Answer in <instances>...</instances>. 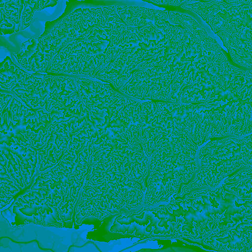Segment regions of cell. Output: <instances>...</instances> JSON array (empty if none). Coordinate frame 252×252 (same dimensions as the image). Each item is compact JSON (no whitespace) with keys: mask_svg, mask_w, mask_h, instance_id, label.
<instances>
[{"mask_svg":"<svg viewBox=\"0 0 252 252\" xmlns=\"http://www.w3.org/2000/svg\"><path fill=\"white\" fill-rule=\"evenodd\" d=\"M23 9V0H0L1 35L11 34L19 31Z\"/></svg>","mask_w":252,"mask_h":252,"instance_id":"obj_11","label":"cell"},{"mask_svg":"<svg viewBox=\"0 0 252 252\" xmlns=\"http://www.w3.org/2000/svg\"><path fill=\"white\" fill-rule=\"evenodd\" d=\"M185 0H168V4L173 6H179L181 5Z\"/></svg>","mask_w":252,"mask_h":252,"instance_id":"obj_28","label":"cell"},{"mask_svg":"<svg viewBox=\"0 0 252 252\" xmlns=\"http://www.w3.org/2000/svg\"><path fill=\"white\" fill-rule=\"evenodd\" d=\"M64 45L51 34L31 38L22 43L20 51L14 53L18 63L32 72L46 73L59 50Z\"/></svg>","mask_w":252,"mask_h":252,"instance_id":"obj_7","label":"cell"},{"mask_svg":"<svg viewBox=\"0 0 252 252\" xmlns=\"http://www.w3.org/2000/svg\"><path fill=\"white\" fill-rule=\"evenodd\" d=\"M233 61L236 63L237 64L241 65L242 66L245 67H252V63L243 61L242 60L237 59L235 58H232Z\"/></svg>","mask_w":252,"mask_h":252,"instance_id":"obj_27","label":"cell"},{"mask_svg":"<svg viewBox=\"0 0 252 252\" xmlns=\"http://www.w3.org/2000/svg\"><path fill=\"white\" fill-rule=\"evenodd\" d=\"M201 48V56L199 63H208L221 51V46L217 42L210 46H204Z\"/></svg>","mask_w":252,"mask_h":252,"instance_id":"obj_23","label":"cell"},{"mask_svg":"<svg viewBox=\"0 0 252 252\" xmlns=\"http://www.w3.org/2000/svg\"><path fill=\"white\" fill-rule=\"evenodd\" d=\"M176 222L175 237L202 240L212 232V217L195 208L184 196H171L167 203Z\"/></svg>","mask_w":252,"mask_h":252,"instance_id":"obj_6","label":"cell"},{"mask_svg":"<svg viewBox=\"0 0 252 252\" xmlns=\"http://www.w3.org/2000/svg\"><path fill=\"white\" fill-rule=\"evenodd\" d=\"M223 1L220 0H185L181 7L188 11L196 13L205 22L215 7L219 6Z\"/></svg>","mask_w":252,"mask_h":252,"instance_id":"obj_17","label":"cell"},{"mask_svg":"<svg viewBox=\"0 0 252 252\" xmlns=\"http://www.w3.org/2000/svg\"><path fill=\"white\" fill-rule=\"evenodd\" d=\"M45 111H68L80 100L75 78L46 74L44 79Z\"/></svg>","mask_w":252,"mask_h":252,"instance_id":"obj_8","label":"cell"},{"mask_svg":"<svg viewBox=\"0 0 252 252\" xmlns=\"http://www.w3.org/2000/svg\"><path fill=\"white\" fill-rule=\"evenodd\" d=\"M55 0H23L24 9L21 17V29L23 30L31 24L34 11L40 10L45 7L54 6Z\"/></svg>","mask_w":252,"mask_h":252,"instance_id":"obj_16","label":"cell"},{"mask_svg":"<svg viewBox=\"0 0 252 252\" xmlns=\"http://www.w3.org/2000/svg\"><path fill=\"white\" fill-rule=\"evenodd\" d=\"M46 73L27 72L11 90L30 108L37 110L44 108V79Z\"/></svg>","mask_w":252,"mask_h":252,"instance_id":"obj_10","label":"cell"},{"mask_svg":"<svg viewBox=\"0 0 252 252\" xmlns=\"http://www.w3.org/2000/svg\"><path fill=\"white\" fill-rule=\"evenodd\" d=\"M51 34L64 45L76 39H81L78 30L68 16L63 18L62 23L54 28Z\"/></svg>","mask_w":252,"mask_h":252,"instance_id":"obj_15","label":"cell"},{"mask_svg":"<svg viewBox=\"0 0 252 252\" xmlns=\"http://www.w3.org/2000/svg\"><path fill=\"white\" fill-rule=\"evenodd\" d=\"M4 192L3 191V194H2V192H0V201L2 202H3L5 203H6L8 200L10 199L11 197H7L6 196V195L4 193Z\"/></svg>","mask_w":252,"mask_h":252,"instance_id":"obj_29","label":"cell"},{"mask_svg":"<svg viewBox=\"0 0 252 252\" xmlns=\"http://www.w3.org/2000/svg\"><path fill=\"white\" fill-rule=\"evenodd\" d=\"M198 168L196 159H189L175 168L149 171L146 180L143 204L154 207L168 203L183 185L193 179Z\"/></svg>","mask_w":252,"mask_h":252,"instance_id":"obj_5","label":"cell"},{"mask_svg":"<svg viewBox=\"0 0 252 252\" xmlns=\"http://www.w3.org/2000/svg\"><path fill=\"white\" fill-rule=\"evenodd\" d=\"M202 243L215 250L250 252L252 250V221L238 223L220 232H212Z\"/></svg>","mask_w":252,"mask_h":252,"instance_id":"obj_9","label":"cell"},{"mask_svg":"<svg viewBox=\"0 0 252 252\" xmlns=\"http://www.w3.org/2000/svg\"><path fill=\"white\" fill-rule=\"evenodd\" d=\"M240 138L228 137L224 143L198 160L199 168L192 180L195 188L214 189L239 169L252 167V135Z\"/></svg>","mask_w":252,"mask_h":252,"instance_id":"obj_1","label":"cell"},{"mask_svg":"<svg viewBox=\"0 0 252 252\" xmlns=\"http://www.w3.org/2000/svg\"><path fill=\"white\" fill-rule=\"evenodd\" d=\"M65 202L64 205L61 203L58 208L61 213L62 217L64 218V221L71 220L74 203L69 201Z\"/></svg>","mask_w":252,"mask_h":252,"instance_id":"obj_25","label":"cell"},{"mask_svg":"<svg viewBox=\"0 0 252 252\" xmlns=\"http://www.w3.org/2000/svg\"><path fill=\"white\" fill-rule=\"evenodd\" d=\"M132 49L130 44L129 34L126 29L116 43L112 51L111 61L119 56L123 52Z\"/></svg>","mask_w":252,"mask_h":252,"instance_id":"obj_22","label":"cell"},{"mask_svg":"<svg viewBox=\"0 0 252 252\" xmlns=\"http://www.w3.org/2000/svg\"><path fill=\"white\" fill-rule=\"evenodd\" d=\"M183 196L195 208L214 219L212 232L252 221V199L240 198L221 184L214 189H193Z\"/></svg>","mask_w":252,"mask_h":252,"instance_id":"obj_2","label":"cell"},{"mask_svg":"<svg viewBox=\"0 0 252 252\" xmlns=\"http://www.w3.org/2000/svg\"><path fill=\"white\" fill-rule=\"evenodd\" d=\"M133 71L118 56L101 69L94 79L112 84L116 89L119 90L129 78Z\"/></svg>","mask_w":252,"mask_h":252,"instance_id":"obj_12","label":"cell"},{"mask_svg":"<svg viewBox=\"0 0 252 252\" xmlns=\"http://www.w3.org/2000/svg\"><path fill=\"white\" fill-rule=\"evenodd\" d=\"M12 95L10 94H0V113L4 111L7 108V105L10 101Z\"/></svg>","mask_w":252,"mask_h":252,"instance_id":"obj_26","label":"cell"},{"mask_svg":"<svg viewBox=\"0 0 252 252\" xmlns=\"http://www.w3.org/2000/svg\"><path fill=\"white\" fill-rule=\"evenodd\" d=\"M252 177L247 178L231 184H220L227 190L238 197L244 199H252Z\"/></svg>","mask_w":252,"mask_h":252,"instance_id":"obj_18","label":"cell"},{"mask_svg":"<svg viewBox=\"0 0 252 252\" xmlns=\"http://www.w3.org/2000/svg\"><path fill=\"white\" fill-rule=\"evenodd\" d=\"M171 57L167 56L164 51H161L150 59L143 62L138 66L136 69L145 70L166 64Z\"/></svg>","mask_w":252,"mask_h":252,"instance_id":"obj_21","label":"cell"},{"mask_svg":"<svg viewBox=\"0 0 252 252\" xmlns=\"http://www.w3.org/2000/svg\"><path fill=\"white\" fill-rule=\"evenodd\" d=\"M0 161L1 162H2V161H4V158H3V157H2V153H0Z\"/></svg>","mask_w":252,"mask_h":252,"instance_id":"obj_31","label":"cell"},{"mask_svg":"<svg viewBox=\"0 0 252 252\" xmlns=\"http://www.w3.org/2000/svg\"><path fill=\"white\" fill-rule=\"evenodd\" d=\"M252 177V168H243L225 177L221 183L231 184L243 179Z\"/></svg>","mask_w":252,"mask_h":252,"instance_id":"obj_24","label":"cell"},{"mask_svg":"<svg viewBox=\"0 0 252 252\" xmlns=\"http://www.w3.org/2000/svg\"><path fill=\"white\" fill-rule=\"evenodd\" d=\"M68 16L78 30L81 39H85L93 31L83 18L82 8L76 9Z\"/></svg>","mask_w":252,"mask_h":252,"instance_id":"obj_20","label":"cell"},{"mask_svg":"<svg viewBox=\"0 0 252 252\" xmlns=\"http://www.w3.org/2000/svg\"><path fill=\"white\" fill-rule=\"evenodd\" d=\"M189 12H182L179 11H169V21L174 26H179L183 29L189 30L192 34L197 32H206L209 34H215L213 32H210L209 28L205 25V21L201 20L196 13L188 11Z\"/></svg>","mask_w":252,"mask_h":252,"instance_id":"obj_13","label":"cell"},{"mask_svg":"<svg viewBox=\"0 0 252 252\" xmlns=\"http://www.w3.org/2000/svg\"><path fill=\"white\" fill-rule=\"evenodd\" d=\"M175 223L167 203L154 207L142 204L129 212L122 210L110 227L111 232L140 238L174 237Z\"/></svg>","mask_w":252,"mask_h":252,"instance_id":"obj_3","label":"cell"},{"mask_svg":"<svg viewBox=\"0 0 252 252\" xmlns=\"http://www.w3.org/2000/svg\"><path fill=\"white\" fill-rule=\"evenodd\" d=\"M0 179H10L8 175L6 173H0Z\"/></svg>","mask_w":252,"mask_h":252,"instance_id":"obj_30","label":"cell"},{"mask_svg":"<svg viewBox=\"0 0 252 252\" xmlns=\"http://www.w3.org/2000/svg\"><path fill=\"white\" fill-rule=\"evenodd\" d=\"M220 39L224 46L227 48L232 58L242 60L252 63V59L247 57L242 51L238 48L228 33L221 31L216 33Z\"/></svg>","mask_w":252,"mask_h":252,"instance_id":"obj_19","label":"cell"},{"mask_svg":"<svg viewBox=\"0 0 252 252\" xmlns=\"http://www.w3.org/2000/svg\"><path fill=\"white\" fill-rule=\"evenodd\" d=\"M26 72L14 63L9 56H7L0 64L1 88L11 91Z\"/></svg>","mask_w":252,"mask_h":252,"instance_id":"obj_14","label":"cell"},{"mask_svg":"<svg viewBox=\"0 0 252 252\" xmlns=\"http://www.w3.org/2000/svg\"><path fill=\"white\" fill-rule=\"evenodd\" d=\"M78 95L90 109L91 120L97 125L109 127L124 110L126 97L115 91L109 83L86 77L75 78ZM100 126V127H101Z\"/></svg>","mask_w":252,"mask_h":252,"instance_id":"obj_4","label":"cell"}]
</instances>
